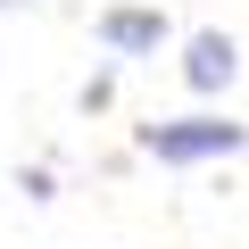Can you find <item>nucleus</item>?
<instances>
[{
    "label": "nucleus",
    "mask_w": 249,
    "mask_h": 249,
    "mask_svg": "<svg viewBox=\"0 0 249 249\" xmlns=\"http://www.w3.org/2000/svg\"><path fill=\"white\" fill-rule=\"evenodd\" d=\"M232 75H241V42H232V34H216V25H199V34L183 42V83H191L199 100H216Z\"/></svg>",
    "instance_id": "3"
},
{
    "label": "nucleus",
    "mask_w": 249,
    "mask_h": 249,
    "mask_svg": "<svg viewBox=\"0 0 249 249\" xmlns=\"http://www.w3.org/2000/svg\"><path fill=\"white\" fill-rule=\"evenodd\" d=\"M241 150H249V124H232L216 108L142 124V158H158V166H208V158H241Z\"/></svg>",
    "instance_id": "1"
},
{
    "label": "nucleus",
    "mask_w": 249,
    "mask_h": 249,
    "mask_svg": "<svg viewBox=\"0 0 249 249\" xmlns=\"http://www.w3.org/2000/svg\"><path fill=\"white\" fill-rule=\"evenodd\" d=\"M91 34H100L108 58H158L175 42V17L158 9V0H108V9L91 17Z\"/></svg>",
    "instance_id": "2"
},
{
    "label": "nucleus",
    "mask_w": 249,
    "mask_h": 249,
    "mask_svg": "<svg viewBox=\"0 0 249 249\" xmlns=\"http://www.w3.org/2000/svg\"><path fill=\"white\" fill-rule=\"evenodd\" d=\"M0 9H25V0H0Z\"/></svg>",
    "instance_id": "4"
}]
</instances>
